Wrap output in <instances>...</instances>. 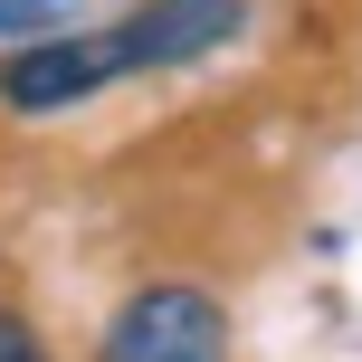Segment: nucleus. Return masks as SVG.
Listing matches in <instances>:
<instances>
[{
	"label": "nucleus",
	"instance_id": "obj_1",
	"mask_svg": "<svg viewBox=\"0 0 362 362\" xmlns=\"http://www.w3.org/2000/svg\"><path fill=\"white\" fill-rule=\"evenodd\" d=\"M105 362H229V315L200 286H144L105 325Z\"/></svg>",
	"mask_w": 362,
	"mask_h": 362
},
{
	"label": "nucleus",
	"instance_id": "obj_2",
	"mask_svg": "<svg viewBox=\"0 0 362 362\" xmlns=\"http://www.w3.org/2000/svg\"><path fill=\"white\" fill-rule=\"evenodd\" d=\"M248 29V0H144L134 19L105 29V57L115 76H144V67H191V57L229 48Z\"/></svg>",
	"mask_w": 362,
	"mask_h": 362
},
{
	"label": "nucleus",
	"instance_id": "obj_3",
	"mask_svg": "<svg viewBox=\"0 0 362 362\" xmlns=\"http://www.w3.org/2000/svg\"><path fill=\"white\" fill-rule=\"evenodd\" d=\"M95 86H115L105 38H38V48H19L10 67H0V95H10L19 115H57V105H76V95H95Z\"/></svg>",
	"mask_w": 362,
	"mask_h": 362
},
{
	"label": "nucleus",
	"instance_id": "obj_4",
	"mask_svg": "<svg viewBox=\"0 0 362 362\" xmlns=\"http://www.w3.org/2000/svg\"><path fill=\"white\" fill-rule=\"evenodd\" d=\"M76 0H0V29H48V19H67Z\"/></svg>",
	"mask_w": 362,
	"mask_h": 362
},
{
	"label": "nucleus",
	"instance_id": "obj_5",
	"mask_svg": "<svg viewBox=\"0 0 362 362\" xmlns=\"http://www.w3.org/2000/svg\"><path fill=\"white\" fill-rule=\"evenodd\" d=\"M0 362H48V353H38V334L19 325V315H0Z\"/></svg>",
	"mask_w": 362,
	"mask_h": 362
}]
</instances>
